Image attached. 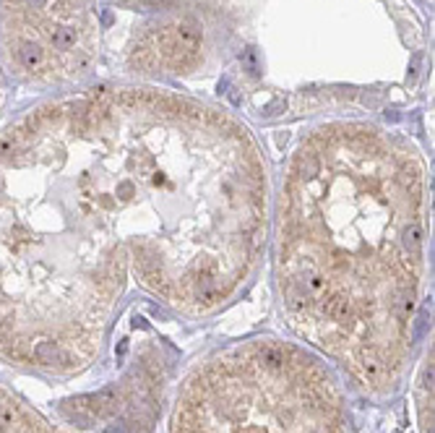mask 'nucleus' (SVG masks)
<instances>
[{
	"label": "nucleus",
	"mask_w": 435,
	"mask_h": 433,
	"mask_svg": "<svg viewBox=\"0 0 435 433\" xmlns=\"http://www.w3.org/2000/svg\"><path fill=\"white\" fill-rule=\"evenodd\" d=\"M271 180L245 125L201 102L94 86L0 139V355L76 373L130 285L222 311L258 274Z\"/></svg>",
	"instance_id": "1"
},
{
	"label": "nucleus",
	"mask_w": 435,
	"mask_h": 433,
	"mask_svg": "<svg viewBox=\"0 0 435 433\" xmlns=\"http://www.w3.org/2000/svg\"><path fill=\"white\" fill-rule=\"evenodd\" d=\"M274 279L289 329L370 397L409 368L427 274V175L368 123L308 133L271 196Z\"/></svg>",
	"instance_id": "2"
},
{
	"label": "nucleus",
	"mask_w": 435,
	"mask_h": 433,
	"mask_svg": "<svg viewBox=\"0 0 435 433\" xmlns=\"http://www.w3.org/2000/svg\"><path fill=\"white\" fill-rule=\"evenodd\" d=\"M170 433H347V399L320 355L256 337L188 373Z\"/></svg>",
	"instance_id": "3"
},
{
	"label": "nucleus",
	"mask_w": 435,
	"mask_h": 433,
	"mask_svg": "<svg viewBox=\"0 0 435 433\" xmlns=\"http://www.w3.org/2000/svg\"><path fill=\"white\" fill-rule=\"evenodd\" d=\"M0 433H63L21 399L0 389Z\"/></svg>",
	"instance_id": "4"
},
{
	"label": "nucleus",
	"mask_w": 435,
	"mask_h": 433,
	"mask_svg": "<svg viewBox=\"0 0 435 433\" xmlns=\"http://www.w3.org/2000/svg\"><path fill=\"white\" fill-rule=\"evenodd\" d=\"M18 60L26 71H37V68L44 63V50L39 47L37 42H24L18 47Z\"/></svg>",
	"instance_id": "5"
},
{
	"label": "nucleus",
	"mask_w": 435,
	"mask_h": 433,
	"mask_svg": "<svg viewBox=\"0 0 435 433\" xmlns=\"http://www.w3.org/2000/svg\"><path fill=\"white\" fill-rule=\"evenodd\" d=\"M76 42H78V29H73V27H60V29H55L50 34V44L55 50H60V53L73 50Z\"/></svg>",
	"instance_id": "6"
},
{
	"label": "nucleus",
	"mask_w": 435,
	"mask_h": 433,
	"mask_svg": "<svg viewBox=\"0 0 435 433\" xmlns=\"http://www.w3.org/2000/svg\"><path fill=\"white\" fill-rule=\"evenodd\" d=\"M47 3H50V0H24V6H26V8H34V11L47 8Z\"/></svg>",
	"instance_id": "7"
}]
</instances>
